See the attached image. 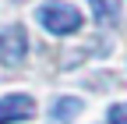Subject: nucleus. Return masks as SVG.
<instances>
[{
  "label": "nucleus",
  "mask_w": 127,
  "mask_h": 124,
  "mask_svg": "<svg viewBox=\"0 0 127 124\" xmlns=\"http://www.w3.org/2000/svg\"><path fill=\"white\" fill-rule=\"evenodd\" d=\"M35 18H39V25L46 32H53V36H71V32L81 28V11L71 7L67 0H46L35 11Z\"/></svg>",
  "instance_id": "nucleus-1"
},
{
  "label": "nucleus",
  "mask_w": 127,
  "mask_h": 124,
  "mask_svg": "<svg viewBox=\"0 0 127 124\" xmlns=\"http://www.w3.org/2000/svg\"><path fill=\"white\" fill-rule=\"evenodd\" d=\"M28 53V32H25V25H7L4 32H0V60H4L7 67L14 64H21Z\"/></svg>",
  "instance_id": "nucleus-2"
},
{
  "label": "nucleus",
  "mask_w": 127,
  "mask_h": 124,
  "mask_svg": "<svg viewBox=\"0 0 127 124\" xmlns=\"http://www.w3.org/2000/svg\"><path fill=\"white\" fill-rule=\"evenodd\" d=\"M35 114V99L28 92H7L0 96V124H18V121H28Z\"/></svg>",
  "instance_id": "nucleus-3"
},
{
  "label": "nucleus",
  "mask_w": 127,
  "mask_h": 124,
  "mask_svg": "<svg viewBox=\"0 0 127 124\" xmlns=\"http://www.w3.org/2000/svg\"><path fill=\"white\" fill-rule=\"evenodd\" d=\"M81 99H78V96H60L53 106H50V117L57 121V124H64V121H71V117H78V114H81Z\"/></svg>",
  "instance_id": "nucleus-4"
},
{
  "label": "nucleus",
  "mask_w": 127,
  "mask_h": 124,
  "mask_svg": "<svg viewBox=\"0 0 127 124\" xmlns=\"http://www.w3.org/2000/svg\"><path fill=\"white\" fill-rule=\"evenodd\" d=\"M88 4H92L99 25H117L120 21V0H88Z\"/></svg>",
  "instance_id": "nucleus-5"
},
{
  "label": "nucleus",
  "mask_w": 127,
  "mask_h": 124,
  "mask_svg": "<svg viewBox=\"0 0 127 124\" xmlns=\"http://www.w3.org/2000/svg\"><path fill=\"white\" fill-rule=\"evenodd\" d=\"M109 124H127V103L109 106Z\"/></svg>",
  "instance_id": "nucleus-6"
}]
</instances>
